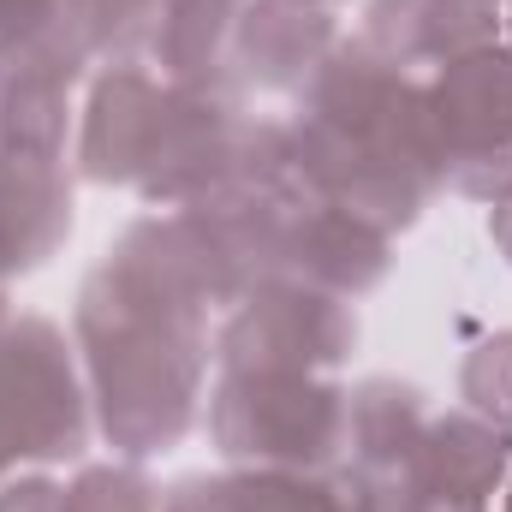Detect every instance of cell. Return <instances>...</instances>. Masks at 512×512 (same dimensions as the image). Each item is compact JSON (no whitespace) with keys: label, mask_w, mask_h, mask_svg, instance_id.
<instances>
[{"label":"cell","mask_w":512,"mask_h":512,"mask_svg":"<svg viewBox=\"0 0 512 512\" xmlns=\"http://www.w3.org/2000/svg\"><path fill=\"white\" fill-rule=\"evenodd\" d=\"M489 239L501 245V256H507V268H512V191L495 203V215H489Z\"/></svg>","instance_id":"19"},{"label":"cell","mask_w":512,"mask_h":512,"mask_svg":"<svg viewBox=\"0 0 512 512\" xmlns=\"http://www.w3.org/2000/svg\"><path fill=\"white\" fill-rule=\"evenodd\" d=\"M209 435L245 471H334L346 459V387L316 376L221 370Z\"/></svg>","instance_id":"3"},{"label":"cell","mask_w":512,"mask_h":512,"mask_svg":"<svg viewBox=\"0 0 512 512\" xmlns=\"http://www.w3.org/2000/svg\"><path fill=\"white\" fill-rule=\"evenodd\" d=\"M507 512H512V495H507Z\"/></svg>","instance_id":"22"},{"label":"cell","mask_w":512,"mask_h":512,"mask_svg":"<svg viewBox=\"0 0 512 512\" xmlns=\"http://www.w3.org/2000/svg\"><path fill=\"white\" fill-rule=\"evenodd\" d=\"M161 512H358V477L316 471H239V477H185Z\"/></svg>","instance_id":"11"},{"label":"cell","mask_w":512,"mask_h":512,"mask_svg":"<svg viewBox=\"0 0 512 512\" xmlns=\"http://www.w3.org/2000/svg\"><path fill=\"white\" fill-rule=\"evenodd\" d=\"M72 233V185L60 161L0 155V274H30Z\"/></svg>","instance_id":"10"},{"label":"cell","mask_w":512,"mask_h":512,"mask_svg":"<svg viewBox=\"0 0 512 512\" xmlns=\"http://www.w3.org/2000/svg\"><path fill=\"white\" fill-rule=\"evenodd\" d=\"M42 24H54V0H0V48L24 42Z\"/></svg>","instance_id":"17"},{"label":"cell","mask_w":512,"mask_h":512,"mask_svg":"<svg viewBox=\"0 0 512 512\" xmlns=\"http://www.w3.org/2000/svg\"><path fill=\"white\" fill-rule=\"evenodd\" d=\"M0 512H60V483L48 477H18L0 489Z\"/></svg>","instance_id":"18"},{"label":"cell","mask_w":512,"mask_h":512,"mask_svg":"<svg viewBox=\"0 0 512 512\" xmlns=\"http://www.w3.org/2000/svg\"><path fill=\"white\" fill-rule=\"evenodd\" d=\"M167 108H173V84H155L137 66H108L90 90V108H84V143H78L84 179L137 185L155 143H161Z\"/></svg>","instance_id":"7"},{"label":"cell","mask_w":512,"mask_h":512,"mask_svg":"<svg viewBox=\"0 0 512 512\" xmlns=\"http://www.w3.org/2000/svg\"><path fill=\"white\" fill-rule=\"evenodd\" d=\"M90 441L84 393L72 376L66 340L42 316H18L0 328V477L12 465L78 459Z\"/></svg>","instance_id":"4"},{"label":"cell","mask_w":512,"mask_h":512,"mask_svg":"<svg viewBox=\"0 0 512 512\" xmlns=\"http://www.w3.org/2000/svg\"><path fill=\"white\" fill-rule=\"evenodd\" d=\"M459 399L471 405V417H483L489 429L512 435V334H489L459 376Z\"/></svg>","instance_id":"15"},{"label":"cell","mask_w":512,"mask_h":512,"mask_svg":"<svg viewBox=\"0 0 512 512\" xmlns=\"http://www.w3.org/2000/svg\"><path fill=\"white\" fill-rule=\"evenodd\" d=\"M358 340V316L304 280H262L233 304L221 334V370H268V376H316L334 370Z\"/></svg>","instance_id":"6"},{"label":"cell","mask_w":512,"mask_h":512,"mask_svg":"<svg viewBox=\"0 0 512 512\" xmlns=\"http://www.w3.org/2000/svg\"><path fill=\"white\" fill-rule=\"evenodd\" d=\"M495 36L501 18L489 0H370L358 42L411 78L417 66H453L477 48H495Z\"/></svg>","instance_id":"8"},{"label":"cell","mask_w":512,"mask_h":512,"mask_svg":"<svg viewBox=\"0 0 512 512\" xmlns=\"http://www.w3.org/2000/svg\"><path fill=\"white\" fill-rule=\"evenodd\" d=\"M245 0H161L149 54L161 60L167 84L185 90H233V30H239Z\"/></svg>","instance_id":"12"},{"label":"cell","mask_w":512,"mask_h":512,"mask_svg":"<svg viewBox=\"0 0 512 512\" xmlns=\"http://www.w3.org/2000/svg\"><path fill=\"white\" fill-rule=\"evenodd\" d=\"M0 328H6V298H0Z\"/></svg>","instance_id":"21"},{"label":"cell","mask_w":512,"mask_h":512,"mask_svg":"<svg viewBox=\"0 0 512 512\" xmlns=\"http://www.w3.org/2000/svg\"><path fill=\"white\" fill-rule=\"evenodd\" d=\"M304 6H334V0H304Z\"/></svg>","instance_id":"20"},{"label":"cell","mask_w":512,"mask_h":512,"mask_svg":"<svg viewBox=\"0 0 512 512\" xmlns=\"http://www.w3.org/2000/svg\"><path fill=\"white\" fill-rule=\"evenodd\" d=\"M489 6H495V0H489Z\"/></svg>","instance_id":"23"},{"label":"cell","mask_w":512,"mask_h":512,"mask_svg":"<svg viewBox=\"0 0 512 512\" xmlns=\"http://www.w3.org/2000/svg\"><path fill=\"white\" fill-rule=\"evenodd\" d=\"M429 131L441 185L477 203H501L512 191V48H477L435 72Z\"/></svg>","instance_id":"5"},{"label":"cell","mask_w":512,"mask_h":512,"mask_svg":"<svg viewBox=\"0 0 512 512\" xmlns=\"http://www.w3.org/2000/svg\"><path fill=\"white\" fill-rule=\"evenodd\" d=\"M155 12L161 0H54L60 30L72 36V48L96 66H131L137 54H149L155 36Z\"/></svg>","instance_id":"14"},{"label":"cell","mask_w":512,"mask_h":512,"mask_svg":"<svg viewBox=\"0 0 512 512\" xmlns=\"http://www.w3.org/2000/svg\"><path fill=\"white\" fill-rule=\"evenodd\" d=\"M60 512H161V495L126 465H90L60 489Z\"/></svg>","instance_id":"16"},{"label":"cell","mask_w":512,"mask_h":512,"mask_svg":"<svg viewBox=\"0 0 512 512\" xmlns=\"http://www.w3.org/2000/svg\"><path fill=\"white\" fill-rule=\"evenodd\" d=\"M292 161L316 197L340 203L376 233H399L441 191L429 96L364 42H334L298 102Z\"/></svg>","instance_id":"2"},{"label":"cell","mask_w":512,"mask_h":512,"mask_svg":"<svg viewBox=\"0 0 512 512\" xmlns=\"http://www.w3.org/2000/svg\"><path fill=\"white\" fill-rule=\"evenodd\" d=\"M334 54V12L304 0H245L233 30V78L256 90H304Z\"/></svg>","instance_id":"9"},{"label":"cell","mask_w":512,"mask_h":512,"mask_svg":"<svg viewBox=\"0 0 512 512\" xmlns=\"http://www.w3.org/2000/svg\"><path fill=\"white\" fill-rule=\"evenodd\" d=\"M429 411L423 393L405 382H364L346 393V465L358 477H387L393 465H405V453L417 447Z\"/></svg>","instance_id":"13"},{"label":"cell","mask_w":512,"mask_h":512,"mask_svg":"<svg viewBox=\"0 0 512 512\" xmlns=\"http://www.w3.org/2000/svg\"><path fill=\"white\" fill-rule=\"evenodd\" d=\"M221 304L215 268L185 215L137 221L120 251L84 280L78 298V346L90 364L102 435L126 453H167L203 393V310Z\"/></svg>","instance_id":"1"}]
</instances>
